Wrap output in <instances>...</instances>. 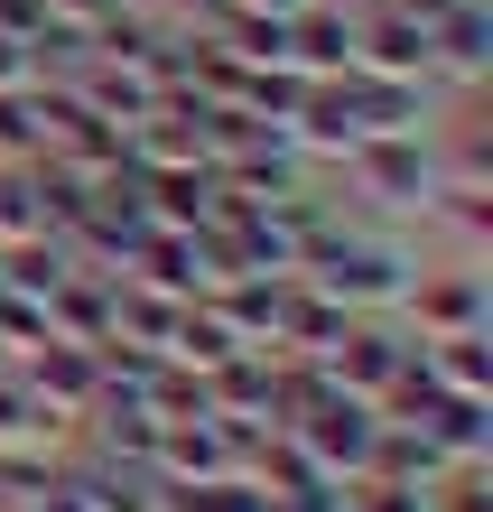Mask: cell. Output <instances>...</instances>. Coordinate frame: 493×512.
Masks as SVG:
<instances>
[{
	"label": "cell",
	"instance_id": "1",
	"mask_svg": "<svg viewBox=\"0 0 493 512\" xmlns=\"http://www.w3.org/2000/svg\"><path fill=\"white\" fill-rule=\"evenodd\" d=\"M419 243H400L391 224H363V215H335L307 233V252H298V280L307 289H326L335 308H354V317H400V298H410L419 280Z\"/></svg>",
	"mask_w": 493,
	"mask_h": 512
},
{
	"label": "cell",
	"instance_id": "2",
	"mask_svg": "<svg viewBox=\"0 0 493 512\" xmlns=\"http://www.w3.org/2000/svg\"><path fill=\"white\" fill-rule=\"evenodd\" d=\"M345 187L373 205V215H419L428 224V205H438V187H447V168H438V131H391V140H363L345 168Z\"/></svg>",
	"mask_w": 493,
	"mask_h": 512
},
{
	"label": "cell",
	"instance_id": "3",
	"mask_svg": "<svg viewBox=\"0 0 493 512\" xmlns=\"http://www.w3.org/2000/svg\"><path fill=\"white\" fill-rule=\"evenodd\" d=\"M400 326L428 345V336H475L493 326V270L484 252H456V261H419L410 298H400Z\"/></svg>",
	"mask_w": 493,
	"mask_h": 512
},
{
	"label": "cell",
	"instance_id": "4",
	"mask_svg": "<svg viewBox=\"0 0 493 512\" xmlns=\"http://www.w3.org/2000/svg\"><path fill=\"white\" fill-rule=\"evenodd\" d=\"M289 438L307 447V457H317L335 485H345V475H363L373 466V438H382V410L363 401V391H345V382H326L317 401H307L298 419H289Z\"/></svg>",
	"mask_w": 493,
	"mask_h": 512
},
{
	"label": "cell",
	"instance_id": "5",
	"mask_svg": "<svg viewBox=\"0 0 493 512\" xmlns=\"http://www.w3.org/2000/svg\"><path fill=\"white\" fill-rule=\"evenodd\" d=\"M354 75L438 84V75H428V19L400 10V0H363V10H354Z\"/></svg>",
	"mask_w": 493,
	"mask_h": 512
},
{
	"label": "cell",
	"instance_id": "6",
	"mask_svg": "<svg viewBox=\"0 0 493 512\" xmlns=\"http://www.w3.org/2000/svg\"><path fill=\"white\" fill-rule=\"evenodd\" d=\"M131 280L159 289V298H177V308H196V298L224 289V261H214L205 233H159V224H149V243L131 252Z\"/></svg>",
	"mask_w": 493,
	"mask_h": 512
},
{
	"label": "cell",
	"instance_id": "7",
	"mask_svg": "<svg viewBox=\"0 0 493 512\" xmlns=\"http://www.w3.org/2000/svg\"><path fill=\"white\" fill-rule=\"evenodd\" d=\"M326 373L382 410V391L410 373V326H400V317H354V326H345V345L326 354Z\"/></svg>",
	"mask_w": 493,
	"mask_h": 512
},
{
	"label": "cell",
	"instance_id": "8",
	"mask_svg": "<svg viewBox=\"0 0 493 512\" xmlns=\"http://www.w3.org/2000/svg\"><path fill=\"white\" fill-rule=\"evenodd\" d=\"M280 66L307 75V84L354 75V10H345V0H298V10H289V47H280Z\"/></svg>",
	"mask_w": 493,
	"mask_h": 512
},
{
	"label": "cell",
	"instance_id": "9",
	"mask_svg": "<svg viewBox=\"0 0 493 512\" xmlns=\"http://www.w3.org/2000/svg\"><path fill=\"white\" fill-rule=\"evenodd\" d=\"M10 373H19L28 391H38V410H56V419H84V410H94V391H103V373H94V345H66V336L28 345Z\"/></svg>",
	"mask_w": 493,
	"mask_h": 512
},
{
	"label": "cell",
	"instance_id": "10",
	"mask_svg": "<svg viewBox=\"0 0 493 512\" xmlns=\"http://www.w3.org/2000/svg\"><path fill=\"white\" fill-rule=\"evenodd\" d=\"M419 373L438 382V391H456V401H493V326H475V336H428L419 345Z\"/></svg>",
	"mask_w": 493,
	"mask_h": 512
},
{
	"label": "cell",
	"instance_id": "11",
	"mask_svg": "<svg viewBox=\"0 0 493 512\" xmlns=\"http://www.w3.org/2000/svg\"><path fill=\"white\" fill-rule=\"evenodd\" d=\"M345 326H354V308H335L326 289H307V280H289V317H280V354H298V364H326V354L345 345Z\"/></svg>",
	"mask_w": 493,
	"mask_h": 512
},
{
	"label": "cell",
	"instance_id": "12",
	"mask_svg": "<svg viewBox=\"0 0 493 512\" xmlns=\"http://www.w3.org/2000/svg\"><path fill=\"white\" fill-rule=\"evenodd\" d=\"M233 354H242V336L205 308V298H196L187 317H177V336H168V364H177V373H196V382H205L214 364H233Z\"/></svg>",
	"mask_w": 493,
	"mask_h": 512
},
{
	"label": "cell",
	"instance_id": "13",
	"mask_svg": "<svg viewBox=\"0 0 493 512\" xmlns=\"http://www.w3.org/2000/svg\"><path fill=\"white\" fill-rule=\"evenodd\" d=\"M428 224H447L456 252H493V187H438Z\"/></svg>",
	"mask_w": 493,
	"mask_h": 512
},
{
	"label": "cell",
	"instance_id": "14",
	"mask_svg": "<svg viewBox=\"0 0 493 512\" xmlns=\"http://www.w3.org/2000/svg\"><path fill=\"white\" fill-rule=\"evenodd\" d=\"M47 149V103L38 84H19V94H0V159H38Z\"/></svg>",
	"mask_w": 493,
	"mask_h": 512
},
{
	"label": "cell",
	"instance_id": "15",
	"mask_svg": "<svg viewBox=\"0 0 493 512\" xmlns=\"http://www.w3.org/2000/svg\"><path fill=\"white\" fill-rule=\"evenodd\" d=\"M335 512H438V503H428V485H400V475H345Z\"/></svg>",
	"mask_w": 493,
	"mask_h": 512
},
{
	"label": "cell",
	"instance_id": "16",
	"mask_svg": "<svg viewBox=\"0 0 493 512\" xmlns=\"http://www.w3.org/2000/svg\"><path fill=\"white\" fill-rule=\"evenodd\" d=\"M19 84H38V56H28L19 38H0V94H19Z\"/></svg>",
	"mask_w": 493,
	"mask_h": 512
},
{
	"label": "cell",
	"instance_id": "17",
	"mask_svg": "<svg viewBox=\"0 0 493 512\" xmlns=\"http://www.w3.org/2000/svg\"><path fill=\"white\" fill-rule=\"evenodd\" d=\"M233 10H261V19H289L298 0H233Z\"/></svg>",
	"mask_w": 493,
	"mask_h": 512
},
{
	"label": "cell",
	"instance_id": "18",
	"mask_svg": "<svg viewBox=\"0 0 493 512\" xmlns=\"http://www.w3.org/2000/svg\"><path fill=\"white\" fill-rule=\"evenodd\" d=\"M112 10H168V0H112Z\"/></svg>",
	"mask_w": 493,
	"mask_h": 512
},
{
	"label": "cell",
	"instance_id": "19",
	"mask_svg": "<svg viewBox=\"0 0 493 512\" xmlns=\"http://www.w3.org/2000/svg\"><path fill=\"white\" fill-rule=\"evenodd\" d=\"M0 512H38V503H0Z\"/></svg>",
	"mask_w": 493,
	"mask_h": 512
},
{
	"label": "cell",
	"instance_id": "20",
	"mask_svg": "<svg viewBox=\"0 0 493 512\" xmlns=\"http://www.w3.org/2000/svg\"><path fill=\"white\" fill-rule=\"evenodd\" d=\"M345 10H363V0H345Z\"/></svg>",
	"mask_w": 493,
	"mask_h": 512
}]
</instances>
